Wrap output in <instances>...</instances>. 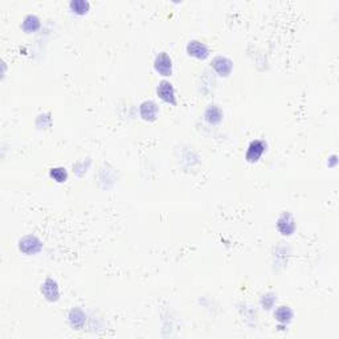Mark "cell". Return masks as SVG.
I'll return each mask as SVG.
<instances>
[{
  "label": "cell",
  "instance_id": "6da1fadb",
  "mask_svg": "<svg viewBox=\"0 0 339 339\" xmlns=\"http://www.w3.org/2000/svg\"><path fill=\"white\" fill-rule=\"evenodd\" d=\"M265 150H267V143L264 141H260V139H254L248 146V150L245 152V159L249 163H254V162L260 161Z\"/></svg>",
  "mask_w": 339,
  "mask_h": 339
},
{
  "label": "cell",
  "instance_id": "7a4b0ae2",
  "mask_svg": "<svg viewBox=\"0 0 339 339\" xmlns=\"http://www.w3.org/2000/svg\"><path fill=\"white\" fill-rule=\"evenodd\" d=\"M43 248L41 241L36 236H24L19 241V249L25 254H36Z\"/></svg>",
  "mask_w": 339,
  "mask_h": 339
},
{
  "label": "cell",
  "instance_id": "3957f363",
  "mask_svg": "<svg viewBox=\"0 0 339 339\" xmlns=\"http://www.w3.org/2000/svg\"><path fill=\"white\" fill-rule=\"evenodd\" d=\"M154 68H155V70L161 74V76H163V77L171 76V73H172L171 57L168 56L167 53H165V52L159 53L158 56L155 57Z\"/></svg>",
  "mask_w": 339,
  "mask_h": 339
},
{
  "label": "cell",
  "instance_id": "277c9868",
  "mask_svg": "<svg viewBox=\"0 0 339 339\" xmlns=\"http://www.w3.org/2000/svg\"><path fill=\"white\" fill-rule=\"evenodd\" d=\"M157 94L162 101H165L166 103L175 106L176 105V97H175V89L172 84L170 81H161L157 89Z\"/></svg>",
  "mask_w": 339,
  "mask_h": 339
},
{
  "label": "cell",
  "instance_id": "5b68a950",
  "mask_svg": "<svg viewBox=\"0 0 339 339\" xmlns=\"http://www.w3.org/2000/svg\"><path fill=\"white\" fill-rule=\"evenodd\" d=\"M212 68L221 77H228L233 69V63L228 57L218 56L212 60Z\"/></svg>",
  "mask_w": 339,
  "mask_h": 339
},
{
  "label": "cell",
  "instance_id": "8992f818",
  "mask_svg": "<svg viewBox=\"0 0 339 339\" xmlns=\"http://www.w3.org/2000/svg\"><path fill=\"white\" fill-rule=\"evenodd\" d=\"M277 228H278V230L283 236L293 234L294 230H296V221H294L293 216L288 214V212H283L278 218V220H277Z\"/></svg>",
  "mask_w": 339,
  "mask_h": 339
},
{
  "label": "cell",
  "instance_id": "52a82bcc",
  "mask_svg": "<svg viewBox=\"0 0 339 339\" xmlns=\"http://www.w3.org/2000/svg\"><path fill=\"white\" fill-rule=\"evenodd\" d=\"M187 53L195 59L204 60L210 56V49L204 43L198 41V40H192L187 44Z\"/></svg>",
  "mask_w": 339,
  "mask_h": 339
},
{
  "label": "cell",
  "instance_id": "ba28073f",
  "mask_svg": "<svg viewBox=\"0 0 339 339\" xmlns=\"http://www.w3.org/2000/svg\"><path fill=\"white\" fill-rule=\"evenodd\" d=\"M41 293L50 302H55V301L59 300L60 290L56 281L52 280V278H46L43 285H41Z\"/></svg>",
  "mask_w": 339,
  "mask_h": 339
},
{
  "label": "cell",
  "instance_id": "9c48e42d",
  "mask_svg": "<svg viewBox=\"0 0 339 339\" xmlns=\"http://www.w3.org/2000/svg\"><path fill=\"white\" fill-rule=\"evenodd\" d=\"M158 106L154 101H145L139 106V114L145 121L152 122L158 117Z\"/></svg>",
  "mask_w": 339,
  "mask_h": 339
},
{
  "label": "cell",
  "instance_id": "30bf717a",
  "mask_svg": "<svg viewBox=\"0 0 339 339\" xmlns=\"http://www.w3.org/2000/svg\"><path fill=\"white\" fill-rule=\"evenodd\" d=\"M204 119L210 125H218L223 119V112L218 105H210L204 113Z\"/></svg>",
  "mask_w": 339,
  "mask_h": 339
},
{
  "label": "cell",
  "instance_id": "8fae6325",
  "mask_svg": "<svg viewBox=\"0 0 339 339\" xmlns=\"http://www.w3.org/2000/svg\"><path fill=\"white\" fill-rule=\"evenodd\" d=\"M85 321H86V317H85V314H84L83 310L79 309V307L70 310L69 322L73 327H76V329L83 327L84 325H85Z\"/></svg>",
  "mask_w": 339,
  "mask_h": 339
},
{
  "label": "cell",
  "instance_id": "7c38bea8",
  "mask_svg": "<svg viewBox=\"0 0 339 339\" xmlns=\"http://www.w3.org/2000/svg\"><path fill=\"white\" fill-rule=\"evenodd\" d=\"M23 30L27 33H33L36 32L40 28V19L36 15H27L23 20Z\"/></svg>",
  "mask_w": 339,
  "mask_h": 339
},
{
  "label": "cell",
  "instance_id": "4fadbf2b",
  "mask_svg": "<svg viewBox=\"0 0 339 339\" xmlns=\"http://www.w3.org/2000/svg\"><path fill=\"white\" fill-rule=\"evenodd\" d=\"M274 318L280 323H289L293 318V311L289 306H280L274 311Z\"/></svg>",
  "mask_w": 339,
  "mask_h": 339
},
{
  "label": "cell",
  "instance_id": "5bb4252c",
  "mask_svg": "<svg viewBox=\"0 0 339 339\" xmlns=\"http://www.w3.org/2000/svg\"><path fill=\"white\" fill-rule=\"evenodd\" d=\"M69 7L70 10L74 13H77V15H85L89 11L90 4L85 2V0H73V2H70Z\"/></svg>",
  "mask_w": 339,
  "mask_h": 339
},
{
  "label": "cell",
  "instance_id": "9a60e30c",
  "mask_svg": "<svg viewBox=\"0 0 339 339\" xmlns=\"http://www.w3.org/2000/svg\"><path fill=\"white\" fill-rule=\"evenodd\" d=\"M50 178L53 180H56L57 183H64L68 179V171H66V168L64 167H55L50 168Z\"/></svg>",
  "mask_w": 339,
  "mask_h": 339
},
{
  "label": "cell",
  "instance_id": "2e32d148",
  "mask_svg": "<svg viewBox=\"0 0 339 339\" xmlns=\"http://www.w3.org/2000/svg\"><path fill=\"white\" fill-rule=\"evenodd\" d=\"M274 302H276V297H274V294L272 293H268L265 294V296H263V298H261V305H263L264 309H272L274 305Z\"/></svg>",
  "mask_w": 339,
  "mask_h": 339
}]
</instances>
